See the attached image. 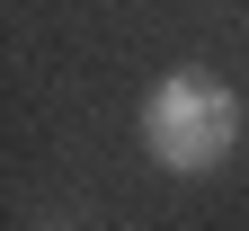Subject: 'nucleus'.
Returning <instances> with one entry per match:
<instances>
[{"label":"nucleus","mask_w":249,"mask_h":231,"mask_svg":"<svg viewBox=\"0 0 249 231\" xmlns=\"http://www.w3.org/2000/svg\"><path fill=\"white\" fill-rule=\"evenodd\" d=\"M142 151L178 178H205L240 151V98L205 71H169L160 89L142 98Z\"/></svg>","instance_id":"nucleus-1"}]
</instances>
